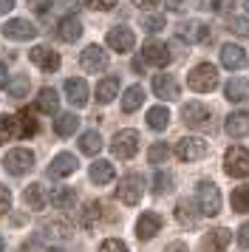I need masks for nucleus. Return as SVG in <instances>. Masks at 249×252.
Returning <instances> with one entry per match:
<instances>
[{"mask_svg":"<svg viewBox=\"0 0 249 252\" xmlns=\"http://www.w3.org/2000/svg\"><path fill=\"white\" fill-rule=\"evenodd\" d=\"M158 229H161V216L158 213H142L139 221H136V235L142 241H150L153 235H158Z\"/></svg>","mask_w":249,"mask_h":252,"instance_id":"nucleus-17","label":"nucleus"},{"mask_svg":"<svg viewBox=\"0 0 249 252\" xmlns=\"http://www.w3.org/2000/svg\"><path fill=\"white\" fill-rule=\"evenodd\" d=\"M23 201L31 207V210H43L48 204V195H45L43 184H29L26 190H23Z\"/></svg>","mask_w":249,"mask_h":252,"instance_id":"nucleus-22","label":"nucleus"},{"mask_svg":"<svg viewBox=\"0 0 249 252\" xmlns=\"http://www.w3.org/2000/svg\"><path fill=\"white\" fill-rule=\"evenodd\" d=\"M247 12H249V0H247Z\"/></svg>","mask_w":249,"mask_h":252,"instance_id":"nucleus-55","label":"nucleus"},{"mask_svg":"<svg viewBox=\"0 0 249 252\" xmlns=\"http://www.w3.org/2000/svg\"><path fill=\"white\" fill-rule=\"evenodd\" d=\"M147 125L153 127V130H164L170 125V111L164 105H156V108H150L147 111Z\"/></svg>","mask_w":249,"mask_h":252,"instance_id":"nucleus-30","label":"nucleus"},{"mask_svg":"<svg viewBox=\"0 0 249 252\" xmlns=\"http://www.w3.org/2000/svg\"><path fill=\"white\" fill-rule=\"evenodd\" d=\"M238 247L241 250H249V221L241 224V229H238Z\"/></svg>","mask_w":249,"mask_h":252,"instance_id":"nucleus-45","label":"nucleus"},{"mask_svg":"<svg viewBox=\"0 0 249 252\" xmlns=\"http://www.w3.org/2000/svg\"><path fill=\"white\" fill-rule=\"evenodd\" d=\"M6 250V244H3V235H0V252Z\"/></svg>","mask_w":249,"mask_h":252,"instance_id":"nucleus-53","label":"nucleus"},{"mask_svg":"<svg viewBox=\"0 0 249 252\" xmlns=\"http://www.w3.org/2000/svg\"><path fill=\"white\" fill-rule=\"evenodd\" d=\"M164 252H187V247L176 241V244H170V247H164Z\"/></svg>","mask_w":249,"mask_h":252,"instance_id":"nucleus-51","label":"nucleus"},{"mask_svg":"<svg viewBox=\"0 0 249 252\" xmlns=\"http://www.w3.org/2000/svg\"><path fill=\"white\" fill-rule=\"evenodd\" d=\"M29 57H31V63L40 71H45V74H54V71H60V54H57V51H51L48 46H34L31 51H29Z\"/></svg>","mask_w":249,"mask_h":252,"instance_id":"nucleus-9","label":"nucleus"},{"mask_svg":"<svg viewBox=\"0 0 249 252\" xmlns=\"http://www.w3.org/2000/svg\"><path fill=\"white\" fill-rule=\"evenodd\" d=\"M229 32L238 37H249V17H229Z\"/></svg>","mask_w":249,"mask_h":252,"instance_id":"nucleus-41","label":"nucleus"},{"mask_svg":"<svg viewBox=\"0 0 249 252\" xmlns=\"http://www.w3.org/2000/svg\"><path fill=\"white\" fill-rule=\"evenodd\" d=\"M244 48L241 46H224L221 48V65L224 68H229V71H235V68H241L244 65Z\"/></svg>","mask_w":249,"mask_h":252,"instance_id":"nucleus-24","label":"nucleus"},{"mask_svg":"<svg viewBox=\"0 0 249 252\" xmlns=\"http://www.w3.org/2000/svg\"><path fill=\"white\" fill-rule=\"evenodd\" d=\"M29 85H31V82H29V77H14V80L6 85V91H9L14 99H20V96H26V94H29Z\"/></svg>","mask_w":249,"mask_h":252,"instance_id":"nucleus-38","label":"nucleus"},{"mask_svg":"<svg viewBox=\"0 0 249 252\" xmlns=\"http://www.w3.org/2000/svg\"><path fill=\"white\" fill-rule=\"evenodd\" d=\"M9 207H11V195H9V190L0 184V216H6V213H9Z\"/></svg>","mask_w":249,"mask_h":252,"instance_id":"nucleus-46","label":"nucleus"},{"mask_svg":"<svg viewBox=\"0 0 249 252\" xmlns=\"http://www.w3.org/2000/svg\"><path fill=\"white\" fill-rule=\"evenodd\" d=\"M153 94L158 99H179V82L173 74H156L153 77Z\"/></svg>","mask_w":249,"mask_h":252,"instance_id":"nucleus-13","label":"nucleus"},{"mask_svg":"<svg viewBox=\"0 0 249 252\" xmlns=\"http://www.w3.org/2000/svg\"><path fill=\"white\" fill-rule=\"evenodd\" d=\"M164 6H167L170 12H181V6H184V0H161Z\"/></svg>","mask_w":249,"mask_h":252,"instance_id":"nucleus-48","label":"nucleus"},{"mask_svg":"<svg viewBox=\"0 0 249 252\" xmlns=\"http://www.w3.org/2000/svg\"><path fill=\"white\" fill-rule=\"evenodd\" d=\"M229 241H232V232L224 227H218V229L204 235V252H224Z\"/></svg>","mask_w":249,"mask_h":252,"instance_id":"nucleus-19","label":"nucleus"},{"mask_svg":"<svg viewBox=\"0 0 249 252\" xmlns=\"http://www.w3.org/2000/svg\"><path fill=\"white\" fill-rule=\"evenodd\" d=\"M48 252H62V250H57V247H54V250H48Z\"/></svg>","mask_w":249,"mask_h":252,"instance_id":"nucleus-54","label":"nucleus"},{"mask_svg":"<svg viewBox=\"0 0 249 252\" xmlns=\"http://www.w3.org/2000/svg\"><path fill=\"white\" fill-rule=\"evenodd\" d=\"M99 252H130V250H127L124 241H119V238H105L102 247H99Z\"/></svg>","mask_w":249,"mask_h":252,"instance_id":"nucleus-43","label":"nucleus"},{"mask_svg":"<svg viewBox=\"0 0 249 252\" xmlns=\"http://www.w3.org/2000/svg\"><path fill=\"white\" fill-rule=\"evenodd\" d=\"M167 156H170V148L164 142H156V145H150V150H147V161L150 164H164Z\"/></svg>","mask_w":249,"mask_h":252,"instance_id":"nucleus-37","label":"nucleus"},{"mask_svg":"<svg viewBox=\"0 0 249 252\" xmlns=\"http://www.w3.org/2000/svg\"><path fill=\"white\" fill-rule=\"evenodd\" d=\"M99 213H102V207L96 204V201H91V204H85V216H82V227L93 229V218L99 221Z\"/></svg>","mask_w":249,"mask_h":252,"instance_id":"nucleus-40","label":"nucleus"},{"mask_svg":"<svg viewBox=\"0 0 249 252\" xmlns=\"http://www.w3.org/2000/svg\"><path fill=\"white\" fill-rule=\"evenodd\" d=\"M210 108L204 102H187L184 105V111H181V119H184V125H190V127H204V125H210Z\"/></svg>","mask_w":249,"mask_h":252,"instance_id":"nucleus-11","label":"nucleus"},{"mask_svg":"<svg viewBox=\"0 0 249 252\" xmlns=\"http://www.w3.org/2000/svg\"><path fill=\"white\" fill-rule=\"evenodd\" d=\"M17 122H20V139H29L37 133V119H34L29 111H20L17 114Z\"/></svg>","mask_w":249,"mask_h":252,"instance_id":"nucleus-36","label":"nucleus"},{"mask_svg":"<svg viewBox=\"0 0 249 252\" xmlns=\"http://www.w3.org/2000/svg\"><path fill=\"white\" fill-rule=\"evenodd\" d=\"M6 139H20V122H17V114L14 116H3L0 119V142Z\"/></svg>","mask_w":249,"mask_h":252,"instance_id":"nucleus-33","label":"nucleus"},{"mask_svg":"<svg viewBox=\"0 0 249 252\" xmlns=\"http://www.w3.org/2000/svg\"><path fill=\"white\" fill-rule=\"evenodd\" d=\"M14 9V0H0V14H9Z\"/></svg>","mask_w":249,"mask_h":252,"instance_id":"nucleus-49","label":"nucleus"},{"mask_svg":"<svg viewBox=\"0 0 249 252\" xmlns=\"http://www.w3.org/2000/svg\"><path fill=\"white\" fill-rule=\"evenodd\" d=\"M142 26H145V32L156 34V32H161V29H164V17H158V14H150V17H145V20H142Z\"/></svg>","mask_w":249,"mask_h":252,"instance_id":"nucleus-42","label":"nucleus"},{"mask_svg":"<svg viewBox=\"0 0 249 252\" xmlns=\"http://www.w3.org/2000/svg\"><path fill=\"white\" fill-rule=\"evenodd\" d=\"M77 156L74 153H60V156H54L51 159V164H48V176L51 179H65V176H71V173L77 170Z\"/></svg>","mask_w":249,"mask_h":252,"instance_id":"nucleus-14","label":"nucleus"},{"mask_svg":"<svg viewBox=\"0 0 249 252\" xmlns=\"http://www.w3.org/2000/svg\"><path fill=\"white\" fill-rule=\"evenodd\" d=\"M65 96L74 108H85V105H88V82L79 80V77L65 80Z\"/></svg>","mask_w":249,"mask_h":252,"instance_id":"nucleus-15","label":"nucleus"},{"mask_svg":"<svg viewBox=\"0 0 249 252\" xmlns=\"http://www.w3.org/2000/svg\"><path fill=\"white\" fill-rule=\"evenodd\" d=\"M176 218H179L181 227H190V229L198 224V216H195V210H192L190 201H179L176 204Z\"/></svg>","mask_w":249,"mask_h":252,"instance_id":"nucleus-32","label":"nucleus"},{"mask_svg":"<svg viewBox=\"0 0 249 252\" xmlns=\"http://www.w3.org/2000/svg\"><path fill=\"white\" fill-rule=\"evenodd\" d=\"M3 167L11 173V176H23V173H29L34 167V153L29 148H14L6 153V159H3Z\"/></svg>","mask_w":249,"mask_h":252,"instance_id":"nucleus-6","label":"nucleus"},{"mask_svg":"<svg viewBox=\"0 0 249 252\" xmlns=\"http://www.w3.org/2000/svg\"><path fill=\"white\" fill-rule=\"evenodd\" d=\"M142 176H136V173H127L124 179H119V187H116V198L122 201V204L133 207L142 201Z\"/></svg>","mask_w":249,"mask_h":252,"instance_id":"nucleus-5","label":"nucleus"},{"mask_svg":"<svg viewBox=\"0 0 249 252\" xmlns=\"http://www.w3.org/2000/svg\"><path fill=\"white\" fill-rule=\"evenodd\" d=\"M232 210L235 213H249V184H241L232 190Z\"/></svg>","mask_w":249,"mask_h":252,"instance_id":"nucleus-34","label":"nucleus"},{"mask_svg":"<svg viewBox=\"0 0 249 252\" xmlns=\"http://www.w3.org/2000/svg\"><path fill=\"white\" fill-rule=\"evenodd\" d=\"M57 108H60V94L54 88H43L37 96V111L40 114H57Z\"/></svg>","mask_w":249,"mask_h":252,"instance_id":"nucleus-27","label":"nucleus"},{"mask_svg":"<svg viewBox=\"0 0 249 252\" xmlns=\"http://www.w3.org/2000/svg\"><path fill=\"white\" fill-rule=\"evenodd\" d=\"M51 204H54L57 210H71V207L77 204L74 187H57V190H51Z\"/></svg>","mask_w":249,"mask_h":252,"instance_id":"nucleus-26","label":"nucleus"},{"mask_svg":"<svg viewBox=\"0 0 249 252\" xmlns=\"http://www.w3.org/2000/svg\"><path fill=\"white\" fill-rule=\"evenodd\" d=\"M136 6H145V9H153V6H158L161 0H133Z\"/></svg>","mask_w":249,"mask_h":252,"instance_id":"nucleus-50","label":"nucleus"},{"mask_svg":"<svg viewBox=\"0 0 249 252\" xmlns=\"http://www.w3.org/2000/svg\"><path fill=\"white\" fill-rule=\"evenodd\" d=\"M176 156L181 161H198L207 156V142L198 136H184L176 142Z\"/></svg>","mask_w":249,"mask_h":252,"instance_id":"nucleus-8","label":"nucleus"},{"mask_svg":"<svg viewBox=\"0 0 249 252\" xmlns=\"http://www.w3.org/2000/svg\"><path fill=\"white\" fill-rule=\"evenodd\" d=\"M226 99L229 102H244L249 96V82L244 80V77H232V80L226 82Z\"/></svg>","mask_w":249,"mask_h":252,"instance_id":"nucleus-23","label":"nucleus"},{"mask_svg":"<svg viewBox=\"0 0 249 252\" xmlns=\"http://www.w3.org/2000/svg\"><path fill=\"white\" fill-rule=\"evenodd\" d=\"M43 232L48 238H68V235H71V224H68V221H45Z\"/></svg>","mask_w":249,"mask_h":252,"instance_id":"nucleus-35","label":"nucleus"},{"mask_svg":"<svg viewBox=\"0 0 249 252\" xmlns=\"http://www.w3.org/2000/svg\"><path fill=\"white\" fill-rule=\"evenodd\" d=\"M116 94H119V80L116 77H105V80L96 85V102H113L116 99Z\"/></svg>","mask_w":249,"mask_h":252,"instance_id":"nucleus-28","label":"nucleus"},{"mask_svg":"<svg viewBox=\"0 0 249 252\" xmlns=\"http://www.w3.org/2000/svg\"><path fill=\"white\" fill-rule=\"evenodd\" d=\"M57 32H60V37L65 40V43H74V40H79L82 37V23H79L77 17H62L60 20V26H57Z\"/></svg>","mask_w":249,"mask_h":252,"instance_id":"nucleus-21","label":"nucleus"},{"mask_svg":"<svg viewBox=\"0 0 249 252\" xmlns=\"http://www.w3.org/2000/svg\"><path fill=\"white\" fill-rule=\"evenodd\" d=\"M111 150L116 159H133L139 150V133L136 130H119L111 142Z\"/></svg>","mask_w":249,"mask_h":252,"instance_id":"nucleus-7","label":"nucleus"},{"mask_svg":"<svg viewBox=\"0 0 249 252\" xmlns=\"http://www.w3.org/2000/svg\"><path fill=\"white\" fill-rule=\"evenodd\" d=\"M79 65L88 71V74H96V71H105L108 68V54L102 46H88L79 57Z\"/></svg>","mask_w":249,"mask_h":252,"instance_id":"nucleus-10","label":"nucleus"},{"mask_svg":"<svg viewBox=\"0 0 249 252\" xmlns=\"http://www.w3.org/2000/svg\"><path fill=\"white\" fill-rule=\"evenodd\" d=\"M187 85H190L192 91H198V94L213 91L215 85H218V68H215V65H210V63L195 65V68L190 71V77H187Z\"/></svg>","mask_w":249,"mask_h":252,"instance_id":"nucleus-3","label":"nucleus"},{"mask_svg":"<svg viewBox=\"0 0 249 252\" xmlns=\"http://www.w3.org/2000/svg\"><path fill=\"white\" fill-rule=\"evenodd\" d=\"M29 6H31L34 12H48L51 9V0H29Z\"/></svg>","mask_w":249,"mask_h":252,"instance_id":"nucleus-47","label":"nucleus"},{"mask_svg":"<svg viewBox=\"0 0 249 252\" xmlns=\"http://www.w3.org/2000/svg\"><path fill=\"white\" fill-rule=\"evenodd\" d=\"M6 82V65H0V85Z\"/></svg>","mask_w":249,"mask_h":252,"instance_id":"nucleus-52","label":"nucleus"},{"mask_svg":"<svg viewBox=\"0 0 249 252\" xmlns=\"http://www.w3.org/2000/svg\"><path fill=\"white\" fill-rule=\"evenodd\" d=\"M224 170L232 179H247L249 176V150L241 145H232L224 156Z\"/></svg>","mask_w":249,"mask_h":252,"instance_id":"nucleus-4","label":"nucleus"},{"mask_svg":"<svg viewBox=\"0 0 249 252\" xmlns=\"http://www.w3.org/2000/svg\"><path fill=\"white\" fill-rule=\"evenodd\" d=\"M88 176H91V182H93V184H108V182H113V176H116V170H113V164H111V161L96 159L93 164H91Z\"/></svg>","mask_w":249,"mask_h":252,"instance_id":"nucleus-20","label":"nucleus"},{"mask_svg":"<svg viewBox=\"0 0 249 252\" xmlns=\"http://www.w3.org/2000/svg\"><path fill=\"white\" fill-rule=\"evenodd\" d=\"M79 127V116L77 114H60L54 122L57 136H74V130Z\"/></svg>","mask_w":249,"mask_h":252,"instance_id":"nucleus-29","label":"nucleus"},{"mask_svg":"<svg viewBox=\"0 0 249 252\" xmlns=\"http://www.w3.org/2000/svg\"><path fill=\"white\" fill-rule=\"evenodd\" d=\"M79 148H82V153H88V156H96V153L102 150L99 130H85V133L79 136Z\"/></svg>","mask_w":249,"mask_h":252,"instance_id":"nucleus-31","label":"nucleus"},{"mask_svg":"<svg viewBox=\"0 0 249 252\" xmlns=\"http://www.w3.org/2000/svg\"><path fill=\"white\" fill-rule=\"evenodd\" d=\"M108 46H111L116 54H127V51L136 46L133 32H130L127 26H116V29H111V32H108Z\"/></svg>","mask_w":249,"mask_h":252,"instance_id":"nucleus-12","label":"nucleus"},{"mask_svg":"<svg viewBox=\"0 0 249 252\" xmlns=\"http://www.w3.org/2000/svg\"><path fill=\"white\" fill-rule=\"evenodd\" d=\"M147 65H153V68H164V65H170V51H167L164 43L150 40V43L142 46V54H136V60H133V71L136 74H142Z\"/></svg>","mask_w":249,"mask_h":252,"instance_id":"nucleus-1","label":"nucleus"},{"mask_svg":"<svg viewBox=\"0 0 249 252\" xmlns=\"http://www.w3.org/2000/svg\"><path fill=\"white\" fill-rule=\"evenodd\" d=\"M142 102H145V88L142 85H130L122 96V111L124 114H133L136 108H142Z\"/></svg>","mask_w":249,"mask_h":252,"instance_id":"nucleus-25","label":"nucleus"},{"mask_svg":"<svg viewBox=\"0 0 249 252\" xmlns=\"http://www.w3.org/2000/svg\"><path fill=\"white\" fill-rule=\"evenodd\" d=\"M224 130L232 139L249 136V114L247 111H235V114H229L226 116V122H224Z\"/></svg>","mask_w":249,"mask_h":252,"instance_id":"nucleus-18","label":"nucleus"},{"mask_svg":"<svg viewBox=\"0 0 249 252\" xmlns=\"http://www.w3.org/2000/svg\"><path fill=\"white\" fill-rule=\"evenodd\" d=\"M173 190V176L170 173H156V179H153V193L164 195Z\"/></svg>","mask_w":249,"mask_h":252,"instance_id":"nucleus-39","label":"nucleus"},{"mask_svg":"<svg viewBox=\"0 0 249 252\" xmlns=\"http://www.w3.org/2000/svg\"><path fill=\"white\" fill-rule=\"evenodd\" d=\"M195 198H198V210H201V216L213 218V216L221 213V190H218L213 182H198Z\"/></svg>","mask_w":249,"mask_h":252,"instance_id":"nucleus-2","label":"nucleus"},{"mask_svg":"<svg viewBox=\"0 0 249 252\" xmlns=\"http://www.w3.org/2000/svg\"><path fill=\"white\" fill-rule=\"evenodd\" d=\"M34 34H37V29L23 17H14L9 23H3V37H9V40H31Z\"/></svg>","mask_w":249,"mask_h":252,"instance_id":"nucleus-16","label":"nucleus"},{"mask_svg":"<svg viewBox=\"0 0 249 252\" xmlns=\"http://www.w3.org/2000/svg\"><path fill=\"white\" fill-rule=\"evenodd\" d=\"M85 6L88 9H96V12H108L116 6V0H85Z\"/></svg>","mask_w":249,"mask_h":252,"instance_id":"nucleus-44","label":"nucleus"}]
</instances>
